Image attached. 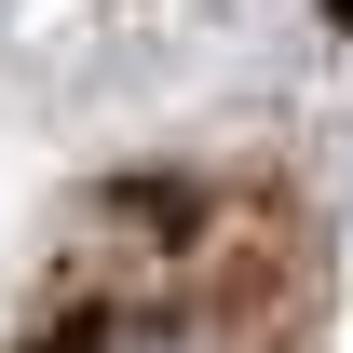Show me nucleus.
<instances>
[{
	"mask_svg": "<svg viewBox=\"0 0 353 353\" xmlns=\"http://www.w3.org/2000/svg\"><path fill=\"white\" fill-rule=\"evenodd\" d=\"M136 353H190V340H136Z\"/></svg>",
	"mask_w": 353,
	"mask_h": 353,
	"instance_id": "nucleus-1",
	"label": "nucleus"
}]
</instances>
